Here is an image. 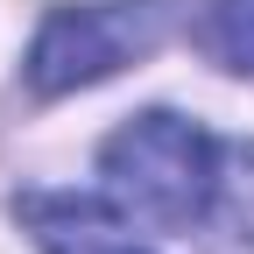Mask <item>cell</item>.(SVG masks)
Returning a JSON list of instances; mask_svg holds the SVG:
<instances>
[{"mask_svg":"<svg viewBox=\"0 0 254 254\" xmlns=\"http://www.w3.org/2000/svg\"><path fill=\"white\" fill-rule=\"evenodd\" d=\"M99 177L127 219L163 226V233H190L219 198V141L198 120L155 106V113H134L120 134H106Z\"/></svg>","mask_w":254,"mask_h":254,"instance_id":"obj_1","label":"cell"},{"mask_svg":"<svg viewBox=\"0 0 254 254\" xmlns=\"http://www.w3.org/2000/svg\"><path fill=\"white\" fill-rule=\"evenodd\" d=\"M212 50L233 71H254V0H219L212 7Z\"/></svg>","mask_w":254,"mask_h":254,"instance_id":"obj_4","label":"cell"},{"mask_svg":"<svg viewBox=\"0 0 254 254\" xmlns=\"http://www.w3.org/2000/svg\"><path fill=\"white\" fill-rule=\"evenodd\" d=\"M21 219H28L43 254H148L99 198H50V190H36V198H21Z\"/></svg>","mask_w":254,"mask_h":254,"instance_id":"obj_3","label":"cell"},{"mask_svg":"<svg viewBox=\"0 0 254 254\" xmlns=\"http://www.w3.org/2000/svg\"><path fill=\"white\" fill-rule=\"evenodd\" d=\"M163 21H170L163 0H85V7L71 0L28 43V85L50 92V99L78 92V85H99L120 64H134L163 43Z\"/></svg>","mask_w":254,"mask_h":254,"instance_id":"obj_2","label":"cell"}]
</instances>
